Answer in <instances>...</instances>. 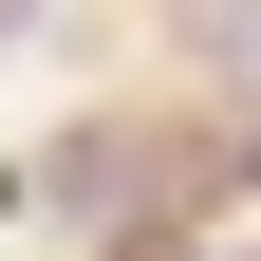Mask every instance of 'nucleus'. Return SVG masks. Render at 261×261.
Listing matches in <instances>:
<instances>
[{
	"mask_svg": "<svg viewBox=\"0 0 261 261\" xmlns=\"http://www.w3.org/2000/svg\"><path fill=\"white\" fill-rule=\"evenodd\" d=\"M187 38H205L224 75H261V0H187Z\"/></svg>",
	"mask_w": 261,
	"mask_h": 261,
	"instance_id": "obj_1",
	"label": "nucleus"
}]
</instances>
